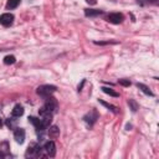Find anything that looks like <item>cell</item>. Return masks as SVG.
Masks as SVG:
<instances>
[{
  "mask_svg": "<svg viewBox=\"0 0 159 159\" xmlns=\"http://www.w3.org/2000/svg\"><path fill=\"white\" fill-rule=\"evenodd\" d=\"M39 114H40V119H41V122L43 123V125H45V127L50 125V123H51V120H52V112L48 111V109L43 106V107L39 111Z\"/></svg>",
  "mask_w": 159,
  "mask_h": 159,
  "instance_id": "cell-1",
  "label": "cell"
},
{
  "mask_svg": "<svg viewBox=\"0 0 159 159\" xmlns=\"http://www.w3.org/2000/svg\"><path fill=\"white\" fill-rule=\"evenodd\" d=\"M55 91H56V87H55V86H52V84H42V86H40V87L37 88V94H40V96L47 98V97H50Z\"/></svg>",
  "mask_w": 159,
  "mask_h": 159,
  "instance_id": "cell-2",
  "label": "cell"
},
{
  "mask_svg": "<svg viewBox=\"0 0 159 159\" xmlns=\"http://www.w3.org/2000/svg\"><path fill=\"white\" fill-rule=\"evenodd\" d=\"M14 21V15L10 12H5L2 15H0V24L2 26H10Z\"/></svg>",
  "mask_w": 159,
  "mask_h": 159,
  "instance_id": "cell-3",
  "label": "cell"
},
{
  "mask_svg": "<svg viewBox=\"0 0 159 159\" xmlns=\"http://www.w3.org/2000/svg\"><path fill=\"white\" fill-rule=\"evenodd\" d=\"M43 150H45V153H46L48 157H55V154H56V145H55V143H53V142H47V143H45Z\"/></svg>",
  "mask_w": 159,
  "mask_h": 159,
  "instance_id": "cell-4",
  "label": "cell"
},
{
  "mask_svg": "<svg viewBox=\"0 0 159 159\" xmlns=\"http://www.w3.org/2000/svg\"><path fill=\"white\" fill-rule=\"evenodd\" d=\"M107 20L112 24H120L122 20H123V15L122 14H118V12H113V14H109L107 16Z\"/></svg>",
  "mask_w": 159,
  "mask_h": 159,
  "instance_id": "cell-5",
  "label": "cell"
},
{
  "mask_svg": "<svg viewBox=\"0 0 159 159\" xmlns=\"http://www.w3.org/2000/svg\"><path fill=\"white\" fill-rule=\"evenodd\" d=\"M14 138L15 140L19 143V144H22L24 140H25V130L22 128H17L15 132H14Z\"/></svg>",
  "mask_w": 159,
  "mask_h": 159,
  "instance_id": "cell-6",
  "label": "cell"
},
{
  "mask_svg": "<svg viewBox=\"0 0 159 159\" xmlns=\"http://www.w3.org/2000/svg\"><path fill=\"white\" fill-rule=\"evenodd\" d=\"M29 120L35 125V128L37 129V130H43L46 127L43 125V123L41 122V119L40 118H36V117H30L29 118Z\"/></svg>",
  "mask_w": 159,
  "mask_h": 159,
  "instance_id": "cell-7",
  "label": "cell"
},
{
  "mask_svg": "<svg viewBox=\"0 0 159 159\" xmlns=\"http://www.w3.org/2000/svg\"><path fill=\"white\" fill-rule=\"evenodd\" d=\"M45 107H46L48 111L53 112V111L57 108V102L55 101V98H50V97H47V101H46V103H45Z\"/></svg>",
  "mask_w": 159,
  "mask_h": 159,
  "instance_id": "cell-8",
  "label": "cell"
},
{
  "mask_svg": "<svg viewBox=\"0 0 159 159\" xmlns=\"http://www.w3.org/2000/svg\"><path fill=\"white\" fill-rule=\"evenodd\" d=\"M60 135V129L56 125H52L48 128V137L50 138H57Z\"/></svg>",
  "mask_w": 159,
  "mask_h": 159,
  "instance_id": "cell-9",
  "label": "cell"
},
{
  "mask_svg": "<svg viewBox=\"0 0 159 159\" xmlns=\"http://www.w3.org/2000/svg\"><path fill=\"white\" fill-rule=\"evenodd\" d=\"M22 114H24V108H22V106L16 104V106L12 108V117H21Z\"/></svg>",
  "mask_w": 159,
  "mask_h": 159,
  "instance_id": "cell-10",
  "label": "cell"
},
{
  "mask_svg": "<svg viewBox=\"0 0 159 159\" xmlns=\"http://www.w3.org/2000/svg\"><path fill=\"white\" fill-rule=\"evenodd\" d=\"M101 14H103L102 10H94V9H86L84 10L86 16H97V15H101Z\"/></svg>",
  "mask_w": 159,
  "mask_h": 159,
  "instance_id": "cell-11",
  "label": "cell"
},
{
  "mask_svg": "<svg viewBox=\"0 0 159 159\" xmlns=\"http://www.w3.org/2000/svg\"><path fill=\"white\" fill-rule=\"evenodd\" d=\"M137 87H138L143 93H145V94H148V96H153V92H152L145 84H143V83H137Z\"/></svg>",
  "mask_w": 159,
  "mask_h": 159,
  "instance_id": "cell-12",
  "label": "cell"
},
{
  "mask_svg": "<svg viewBox=\"0 0 159 159\" xmlns=\"http://www.w3.org/2000/svg\"><path fill=\"white\" fill-rule=\"evenodd\" d=\"M101 89H102L104 93H107V94H109V96H112V97H119V93L114 92L112 88H108V87H102Z\"/></svg>",
  "mask_w": 159,
  "mask_h": 159,
  "instance_id": "cell-13",
  "label": "cell"
},
{
  "mask_svg": "<svg viewBox=\"0 0 159 159\" xmlns=\"http://www.w3.org/2000/svg\"><path fill=\"white\" fill-rule=\"evenodd\" d=\"M15 61H16V58L12 55H7V56L4 57V63L5 65H12V63H15Z\"/></svg>",
  "mask_w": 159,
  "mask_h": 159,
  "instance_id": "cell-14",
  "label": "cell"
},
{
  "mask_svg": "<svg viewBox=\"0 0 159 159\" xmlns=\"http://www.w3.org/2000/svg\"><path fill=\"white\" fill-rule=\"evenodd\" d=\"M20 1H21V0H9L7 4H6V7H7V9H15V7H17V5L20 4Z\"/></svg>",
  "mask_w": 159,
  "mask_h": 159,
  "instance_id": "cell-15",
  "label": "cell"
},
{
  "mask_svg": "<svg viewBox=\"0 0 159 159\" xmlns=\"http://www.w3.org/2000/svg\"><path fill=\"white\" fill-rule=\"evenodd\" d=\"M99 103H102L104 107H107V108L111 109L112 112H117V108H116L113 104H109V103H107V102H104V101H99Z\"/></svg>",
  "mask_w": 159,
  "mask_h": 159,
  "instance_id": "cell-16",
  "label": "cell"
},
{
  "mask_svg": "<svg viewBox=\"0 0 159 159\" xmlns=\"http://www.w3.org/2000/svg\"><path fill=\"white\" fill-rule=\"evenodd\" d=\"M7 149H9V145H7L6 142H4V143L0 144V152H1V153H6Z\"/></svg>",
  "mask_w": 159,
  "mask_h": 159,
  "instance_id": "cell-17",
  "label": "cell"
},
{
  "mask_svg": "<svg viewBox=\"0 0 159 159\" xmlns=\"http://www.w3.org/2000/svg\"><path fill=\"white\" fill-rule=\"evenodd\" d=\"M128 104L132 107V111H133V112H135V111H137V103H135L133 99H129V101H128Z\"/></svg>",
  "mask_w": 159,
  "mask_h": 159,
  "instance_id": "cell-18",
  "label": "cell"
},
{
  "mask_svg": "<svg viewBox=\"0 0 159 159\" xmlns=\"http://www.w3.org/2000/svg\"><path fill=\"white\" fill-rule=\"evenodd\" d=\"M119 83L123 84V86H129L130 84V82L129 81H125V80H119Z\"/></svg>",
  "mask_w": 159,
  "mask_h": 159,
  "instance_id": "cell-19",
  "label": "cell"
},
{
  "mask_svg": "<svg viewBox=\"0 0 159 159\" xmlns=\"http://www.w3.org/2000/svg\"><path fill=\"white\" fill-rule=\"evenodd\" d=\"M87 2H88V4H89V2H91V4H96L94 0H87Z\"/></svg>",
  "mask_w": 159,
  "mask_h": 159,
  "instance_id": "cell-20",
  "label": "cell"
},
{
  "mask_svg": "<svg viewBox=\"0 0 159 159\" xmlns=\"http://www.w3.org/2000/svg\"><path fill=\"white\" fill-rule=\"evenodd\" d=\"M125 128H127V129H128V130H129V129H130V128H132V125H130V124H127V127H125Z\"/></svg>",
  "mask_w": 159,
  "mask_h": 159,
  "instance_id": "cell-21",
  "label": "cell"
},
{
  "mask_svg": "<svg viewBox=\"0 0 159 159\" xmlns=\"http://www.w3.org/2000/svg\"><path fill=\"white\" fill-rule=\"evenodd\" d=\"M2 125V120H1V118H0V127Z\"/></svg>",
  "mask_w": 159,
  "mask_h": 159,
  "instance_id": "cell-22",
  "label": "cell"
}]
</instances>
